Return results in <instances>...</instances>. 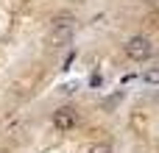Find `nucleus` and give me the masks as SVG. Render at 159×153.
Listing matches in <instances>:
<instances>
[{
    "mask_svg": "<svg viewBox=\"0 0 159 153\" xmlns=\"http://www.w3.org/2000/svg\"><path fill=\"white\" fill-rule=\"evenodd\" d=\"M73 42V20L64 14V17H56V25H53V33L48 39L50 47H64Z\"/></svg>",
    "mask_w": 159,
    "mask_h": 153,
    "instance_id": "nucleus-1",
    "label": "nucleus"
},
{
    "mask_svg": "<svg viewBox=\"0 0 159 153\" xmlns=\"http://www.w3.org/2000/svg\"><path fill=\"white\" fill-rule=\"evenodd\" d=\"M126 56H129L131 61H148V59L154 56L151 39H148V36H131V39L126 42Z\"/></svg>",
    "mask_w": 159,
    "mask_h": 153,
    "instance_id": "nucleus-2",
    "label": "nucleus"
},
{
    "mask_svg": "<svg viewBox=\"0 0 159 153\" xmlns=\"http://www.w3.org/2000/svg\"><path fill=\"white\" fill-rule=\"evenodd\" d=\"M53 123H56V128H59V131H73V128L78 125V114H75V109L61 106V109L53 114Z\"/></svg>",
    "mask_w": 159,
    "mask_h": 153,
    "instance_id": "nucleus-3",
    "label": "nucleus"
},
{
    "mask_svg": "<svg viewBox=\"0 0 159 153\" xmlns=\"http://www.w3.org/2000/svg\"><path fill=\"white\" fill-rule=\"evenodd\" d=\"M89 153H112V145H109V142H95V145L89 148Z\"/></svg>",
    "mask_w": 159,
    "mask_h": 153,
    "instance_id": "nucleus-4",
    "label": "nucleus"
},
{
    "mask_svg": "<svg viewBox=\"0 0 159 153\" xmlns=\"http://www.w3.org/2000/svg\"><path fill=\"white\" fill-rule=\"evenodd\" d=\"M145 81H148V84H159V64L154 67V70L145 72Z\"/></svg>",
    "mask_w": 159,
    "mask_h": 153,
    "instance_id": "nucleus-5",
    "label": "nucleus"
},
{
    "mask_svg": "<svg viewBox=\"0 0 159 153\" xmlns=\"http://www.w3.org/2000/svg\"><path fill=\"white\" fill-rule=\"evenodd\" d=\"M145 3H148L151 8H159V0H145Z\"/></svg>",
    "mask_w": 159,
    "mask_h": 153,
    "instance_id": "nucleus-6",
    "label": "nucleus"
}]
</instances>
